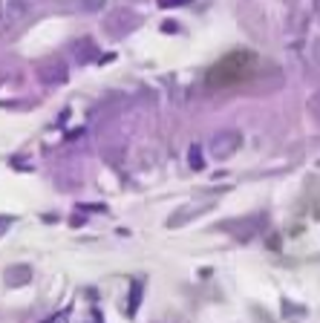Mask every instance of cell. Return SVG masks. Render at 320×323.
<instances>
[{"label":"cell","mask_w":320,"mask_h":323,"mask_svg":"<svg viewBox=\"0 0 320 323\" xmlns=\"http://www.w3.org/2000/svg\"><path fill=\"white\" fill-rule=\"evenodd\" d=\"M240 58L242 55H231L228 61H222V64L214 66V72H211V84H234V81H242L245 75H248V66H242V69H237V64H240Z\"/></svg>","instance_id":"obj_1"},{"label":"cell","mask_w":320,"mask_h":323,"mask_svg":"<svg viewBox=\"0 0 320 323\" xmlns=\"http://www.w3.org/2000/svg\"><path fill=\"white\" fill-rule=\"evenodd\" d=\"M29 274H32V271H29L26 265H20V268H9V271H6L9 283H26V280H29Z\"/></svg>","instance_id":"obj_2"}]
</instances>
